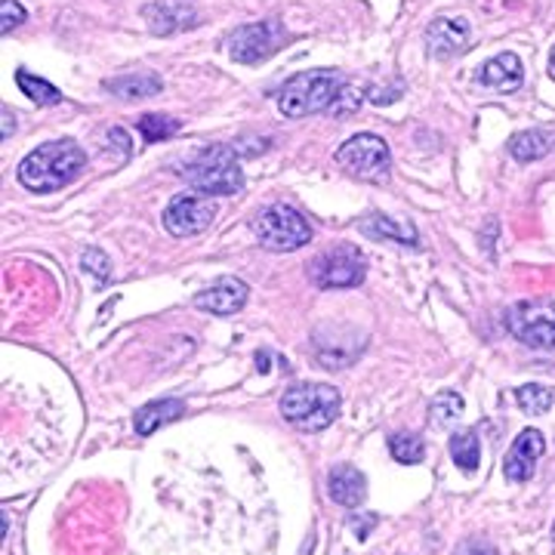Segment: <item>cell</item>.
<instances>
[{"instance_id": "8fae6325", "label": "cell", "mask_w": 555, "mask_h": 555, "mask_svg": "<svg viewBox=\"0 0 555 555\" xmlns=\"http://www.w3.org/2000/svg\"><path fill=\"white\" fill-rule=\"evenodd\" d=\"M473 43V25L466 20H436L426 28V50L436 56V60H456L469 50Z\"/></svg>"}, {"instance_id": "5b68a950", "label": "cell", "mask_w": 555, "mask_h": 555, "mask_svg": "<svg viewBox=\"0 0 555 555\" xmlns=\"http://www.w3.org/2000/svg\"><path fill=\"white\" fill-rule=\"evenodd\" d=\"M254 232H257L259 244L266 250H275V254H291V250H299V247H306L312 241L309 222L291 204H272V207H266L254 219Z\"/></svg>"}, {"instance_id": "d4e9b609", "label": "cell", "mask_w": 555, "mask_h": 555, "mask_svg": "<svg viewBox=\"0 0 555 555\" xmlns=\"http://www.w3.org/2000/svg\"><path fill=\"white\" fill-rule=\"evenodd\" d=\"M139 133L149 142H164V139L179 133V120L167 118V115H142L139 118Z\"/></svg>"}, {"instance_id": "7c38bea8", "label": "cell", "mask_w": 555, "mask_h": 555, "mask_svg": "<svg viewBox=\"0 0 555 555\" xmlns=\"http://www.w3.org/2000/svg\"><path fill=\"white\" fill-rule=\"evenodd\" d=\"M142 16H145L149 31H155V35H177V31H185V28H195L201 22L198 10L189 0H155V3H145Z\"/></svg>"}, {"instance_id": "8992f818", "label": "cell", "mask_w": 555, "mask_h": 555, "mask_svg": "<svg viewBox=\"0 0 555 555\" xmlns=\"http://www.w3.org/2000/svg\"><path fill=\"white\" fill-rule=\"evenodd\" d=\"M509 334L528 349L555 352V302L553 299H521L506 312Z\"/></svg>"}, {"instance_id": "30bf717a", "label": "cell", "mask_w": 555, "mask_h": 555, "mask_svg": "<svg viewBox=\"0 0 555 555\" xmlns=\"http://www.w3.org/2000/svg\"><path fill=\"white\" fill-rule=\"evenodd\" d=\"M217 217V204L207 201L204 195H177L164 210V229L173 238H189L201 235Z\"/></svg>"}, {"instance_id": "5bb4252c", "label": "cell", "mask_w": 555, "mask_h": 555, "mask_svg": "<svg viewBox=\"0 0 555 555\" xmlns=\"http://www.w3.org/2000/svg\"><path fill=\"white\" fill-rule=\"evenodd\" d=\"M247 297H250V287L241 278H219L207 291H201L198 297H195V306L204 309V312H210V315L229 318L244 309Z\"/></svg>"}, {"instance_id": "52a82bcc", "label": "cell", "mask_w": 555, "mask_h": 555, "mask_svg": "<svg viewBox=\"0 0 555 555\" xmlns=\"http://www.w3.org/2000/svg\"><path fill=\"white\" fill-rule=\"evenodd\" d=\"M287 40V28L278 20H262L254 25H241L229 38H225V50L229 56L241 65H257V62L269 60L278 53Z\"/></svg>"}, {"instance_id": "f1b7e54d", "label": "cell", "mask_w": 555, "mask_h": 555, "mask_svg": "<svg viewBox=\"0 0 555 555\" xmlns=\"http://www.w3.org/2000/svg\"><path fill=\"white\" fill-rule=\"evenodd\" d=\"M83 266H87V269H90L93 275L100 278V281H108V275H112V266H108V257H102L100 250H93V247H90V250L83 254Z\"/></svg>"}, {"instance_id": "ac0fdd59", "label": "cell", "mask_w": 555, "mask_h": 555, "mask_svg": "<svg viewBox=\"0 0 555 555\" xmlns=\"http://www.w3.org/2000/svg\"><path fill=\"white\" fill-rule=\"evenodd\" d=\"M182 414H185V404L179 398H160V401H152V404L139 408L133 426H137L139 436H152V433L164 429L167 423H177Z\"/></svg>"}, {"instance_id": "7402d4cb", "label": "cell", "mask_w": 555, "mask_h": 555, "mask_svg": "<svg viewBox=\"0 0 555 555\" xmlns=\"http://www.w3.org/2000/svg\"><path fill=\"white\" fill-rule=\"evenodd\" d=\"M16 83H20V90L28 96V100L35 102V105H60L62 93L60 87H53V83H47L38 75H28V72H16Z\"/></svg>"}, {"instance_id": "83f0119b", "label": "cell", "mask_w": 555, "mask_h": 555, "mask_svg": "<svg viewBox=\"0 0 555 555\" xmlns=\"http://www.w3.org/2000/svg\"><path fill=\"white\" fill-rule=\"evenodd\" d=\"M454 555H500L496 553V546L491 540H485V537H466L460 546H456Z\"/></svg>"}, {"instance_id": "d6a6232c", "label": "cell", "mask_w": 555, "mask_h": 555, "mask_svg": "<svg viewBox=\"0 0 555 555\" xmlns=\"http://www.w3.org/2000/svg\"><path fill=\"white\" fill-rule=\"evenodd\" d=\"M550 72H553V78H555V47H553V53H550Z\"/></svg>"}, {"instance_id": "4fadbf2b", "label": "cell", "mask_w": 555, "mask_h": 555, "mask_svg": "<svg viewBox=\"0 0 555 555\" xmlns=\"http://www.w3.org/2000/svg\"><path fill=\"white\" fill-rule=\"evenodd\" d=\"M543 451H546V438H543V433L525 429V433L513 441L509 454L503 460V473H506V478L516 481V485L531 481V478H534L537 460L543 456Z\"/></svg>"}, {"instance_id": "ffe728a7", "label": "cell", "mask_w": 555, "mask_h": 555, "mask_svg": "<svg viewBox=\"0 0 555 555\" xmlns=\"http://www.w3.org/2000/svg\"><path fill=\"white\" fill-rule=\"evenodd\" d=\"M361 232H367V235H374L377 241H396V244H416V232L411 222H396V219L383 217V214H374L371 219H364L361 222Z\"/></svg>"}, {"instance_id": "4316f807", "label": "cell", "mask_w": 555, "mask_h": 555, "mask_svg": "<svg viewBox=\"0 0 555 555\" xmlns=\"http://www.w3.org/2000/svg\"><path fill=\"white\" fill-rule=\"evenodd\" d=\"M25 20H28V13L20 0H0V35L16 31Z\"/></svg>"}, {"instance_id": "603a6c76", "label": "cell", "mask_w": 555, "mask_h": 555, "mask_svg": "<svg viewBox=\"0 0 555 555\" xmlns=\"http://www.w3.org/2000/svg\"><path fill=\"white\" fill-rule=\"evenodd\" d=\"M389 451H392V456H396L398 463L414 466V463H423L426 444H423V438L414 436V433H398V436L389 438Z\"/></svg>"}, {"instance_id": "ba28073f", "label": "cell", "mask_w": 555, "mask_h": 555, "mask_svg": "<svg viewBox=\"0 0 555 555\" xmlns=\"http://www.w3.org/2000/svg\"><path fill=\"white\" fill-rule=\"evenodd\" d=\"M337 160L339 167L346 173H352L356 179L379 182V179H386V173H389L392 155H389V145L379 137H374V133H358V137L346 139L339 145Z\"/></svg>"}, {"instance_id": "6da1fadb", "label": "cell", "mask_w": 555, "mask_h": 555, "mask_svg": "<svg viewBox=\"0 0 555 555\" xmlns=\"http://www.w3.org/2000/svg\"><path fill=\"white\" fill-rule=\"evenodd\" d=\"M361 96L349 78L337 68H312L287 78L278 90V112L284 118H309V115H349L356 112Z\"/></svg>"}, {"instance_id": "2e32d148", "label": "cell", "mask_w": 555, "mask_h": 555, "mask_svg": "<svg viewBox=\"0 0 555 555\" xmlns=\"http://www.w3.org/2000/svg\"><path fill=\"white\" fill-rule=\"evenodd\" d=\"M327 494L334 503L346 506V509H358L367 496V481L361 476V469L349 466V463H339L331 469L327 478Z\"/></svg>"}, {"instance_id": "4dcf8cb0", "label": "cell", "mask_w": 555, "mask_h": 555, "mask_svg": "<svg viewBox=\"0 0 555 555\" xmlns=\"http://www.w3.org/2000/svg\"><path fill=\"white\" fill-rule=\"evenodd\" d=\"M379 518L377 516H367L364 521H358V516L352 513V525H358V540H367V534H371V528L377 525Z\"/></svg>"}, {"instance_id": "836d02e7", "label": "cell", "mask_w": 555, "mask_h": 555, "mask_svg": "<svg viewBox=\"0 0 555 555\" xmlns=\"http://www.w3.org/2000/svg\"><path fill=\"white\" fill-rule=\"evenodd\" d=\"M553 550H555V525H553Z\"/></svg>"}, {"instance_id": "9a60e30c", "label": "cell", "mask_w": 555, "mask_h": 555, "mask_svg": "<svg viewBox=\"0 0 555 555\" xmlns=\"http://www.w3.org/2000/svg\"><path fill=\"white\" fill-rule=\"evenodd\" d=\"M478 83L491 87L496 93H516L525 83V68L516 53H500L494 60H488L478 72Z\"/></svg>"}, {"instance_id": "277c9868", "label": "cell", "mask_w": 555, "mask_h": 555, "mask_svg": "<svg viewBox=\"0 0 555 555\" xmlns=\"http://www.w3.org/2000/svg\"><path fill=\"white\" fill-rule=\"evenodd\" d=\"M339 414V392L327 383H299L281 396V416L302 433L327 429Z\"/></svg>"}, {"instance_id": "d6986e66", "label": "cell", "mask_w": 555, "mask_h": 555, "mask_svg": "<svg viewBox=\"0 0 555 555\" xmlns=\"http://www.w3.org/2000/svg\"><path fill=\"white\" fill-rule=\"evenodd\" d=\"M550 152H553V133H546V130H525V133H516V137L509 139V155L518 164L540 160Z\"/></svg>"}, {"instance_id": "484cf974", "label": "cell", "mask_w": 555, "mask_h": 555, "mask_svg": "<svg viewBox=\"0 0 555 555\" xmlns=\"http://www.w3.org/2000/svg\"><path fill=\"white\" fill-rule=\"evenodd\" d=\"M463 414V398L456 392H441L433 401V426H451Z\"/></svg>"}, {"instance_id": "44dd1931", "label": "cell", "mask_w": 555, "mask_h": 555, "mask_svg": "<svg viewBox=\"0 0 555 555\" xmlns=\"http://www.w3.org/2000/svg\"><path fill=\"white\" fill-rule=\"evenodd\" d=\"M451 456L463 473H476L478 463H481V444H478V436L473 429L451 436Z\"/></svg>"}, {"instance_id": "7a4b0ae2", "label": "cell", "mask_w": 555, "mask_h": 555, "mask_svg": "<svg viewBox=\"0 0 555 555\" xmlns=\"http://www.w3.org/2000/svg\"><path fill=\"white\" fill-rule=\"evenodd\" d=\"M83 164H87V155L80 152L75 139L43 142L20 164V182L25 189L38 192V195L60 192L68 182H75L80 177Z\"/></svg>"}, {"instance_id": "9c48e42d", "label": "cell", "mask_w": 555, "mask_h": 555, "mask_svg": "<svg viewBox=\"0 0 555 555\" xmlns=\"http://www.w3.org/2000/svg\"><path fill=\"white\" fill-rule=\"evenodd\" d=\"M309 275L321 291H346V287H358L364 275H367V262L361 257L358 247H334L331 254L318 257L309 269Z\"/></svg>"}, {"instance_id": "f546056e", "label": "cell", "mask_w": 555, "mask_h": 555, "mask_svg": "<svg viewBox=\"0 0 555 555\" xmlns=\"http://www.w3.org/2000/svg\"><path fill=\"white\" fill-rule=\"evenodd\" d=\"M404 96V83L396 80V83H389V87H383V90H371V102H377V105H389V102H396Z\"/></svg>"}, {"instance_id": "3957f363", "label": "cell", "mask_w": 555, "mask_h": 555, "mask_svg": "<svg viewBox=\"0 0 555 555\" xmlns=\"http://www.w3.org/2000/svg\"><path fill=\"white\" fill-rule=\"evenodd\" d=\"M182 179L201 195H238L244 173L232 145H207L182 167Z\"/></svg>"}, {"instance_id": "cb8c5ba5", "label": "cell", "mask_w": 555, "mask_h": 555, "mask_svg": "<svg viewBox=\"0 0 555 555\" xmlns=\"http://www.w3.org/2000/svg\"><path fill=\"white\" fill-rule=\"evenodd\" d=\"M516 401L525 408V414H546L553 408V392L546 386H537V383H528V386H518Z\"/></svg>"}, {"instance_id": "1f68e13d", "label": "cell", "mask_w": 555, "mask_h": 555, "mask_svg": "<svg viewBox=\"0 0 555 555\" xmlns=\"http://www.w3.org/2000/svg\"><path fill=\"white\" fill-rule=\"evenodd\" d=\"M13 130H16V120H13V115L3 108V127H0V137L7 139V137H13Z\"/></svg>"}, {"instance_id": "e0dca14e", "label": "cell", "mask_w": 555, "mask_h": 555, "mask_svg": "<svg viewBox=\"0 0 555 555\" xmlns=\"http://www.w3.org/2000/svg\"><path fill=\"white\" fill-rule=\"evenodd\" d=\"M102 90L118 96V100H149V96H158L164 90V80L155 72H137V75L102 80Z\"/></svg>"}]
</instances>
